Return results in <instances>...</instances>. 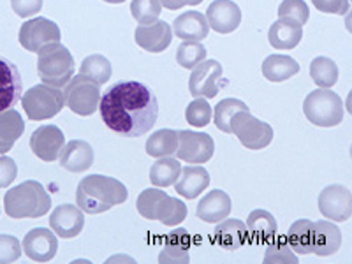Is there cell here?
I'll return each instance as SVG.
<instances>
[{"label":"cell","mask_w":352,"mask_h":264,"mask_svg":"<svg viewBox=\"0 0 352 264\" xmlns=\"http://www.w3.org/2000/svg\"><path fill=\"white\" fill-rule=\"evenodd\" d=\"M100 118L106 127L124 138H140L155 125L159 102L140 81H120L100 96Z\"/></svg>","instance_id":"cell-1"},{"label":"cell","mask_w":352,"mask_h":264,"mask_svg":"<svg viewBox=\"0 0 352 264\" xmlns=\"http://www.w3.org/2000/svg\"><path fill=\"white\" fill-rule=\"evenodd\" d=\"M127 197V187L120 180L104 175L85 176L76 188L78 206L88 215L108 212L113 206L125 203Z\"/></svg>","instance_id":"cell-2"},{"label":"cell","mask_w":352,"mask_h":264,"mask_svg":"<svg viewBox=\"0 0 352 264\" xmlns=\"http://www.w3.org/2000/svg\"><path fill=\"white\" fill-rule=\"evenodd\" d=\"M52 208V196L36 180H27L9 188L4 197V210L11 219H39Z\"/></svg>","instance_id":"cell-3"},{"label":"cell","mask_w":352,"mask_h":264,"mask_svg":"<svg viewBox=\"0 0 352 264\" xmlns=\"http://www.w3.org/2000/svg\"><path fill=\"white\" fill-rule=\"evenodd\" d=\"M136 208L146 220H159L164 226H178L187 219V206L184 201L171 197L160 188H146L140 194Z\"/></svg>","instance_id":"cell-4"},{"label":"cell","mask_w":352,"mask_h":264,"mask_svg":"<svg viewBox=\"0 0 352 264\" xmlns=\"http://www.w3.org/2000/svg\"><path fill=\"white\" fill-rule=\"evenodd\" d=\"M37 56H39L37 58V74L43 80V83L62 88L74 76V71H76L74 58H72L71 52L60 43L44 46L37 53Z\"/></svg>","instance_id":"cell-5"},{"label":"cell","mask_w":352,"mask_h":264,"mask_svg":"<svg viewBox=\"0 0 352 264\" xmlns=\"http://www.w3.org/2000/svg\"><path fill=\"white\" fill-rule=\"evenodd\" d=\"M303 113L317 127H335L344 122V100L331 88H317L305 99Z\"/></svg>","instance_id":"cell-6"},{"label":"cell","mask_w":352,"mask_h":264,"mask_svg":"<svg viewBox=\"0 0 352 264\" xmlns=\"http://www.w3.org/2000/svg\"><path fill=\"white\" fill-rule=\"evenodd\" d=\"M20 100L25 113H27L28 120L34 122H43L53 118V116L62 111L65 104L64 92H62L60 88L50 87L46 83L28 88Z\"/></svg>","instance_id":"cell-7"},{"label":"cell","mask_w":352,"mask_h":264,"mask_svg":"<svg viewBox=\"0 0 352 264\" xmlns=\"http://www.w3.org/2000/svg\"><path fill=\"white\" fill-rule=\"evenodd\" d=\"M65 106L80 116H90L99 109L100 87L83 74L72 76L64 90Z\"/></svg>","instance_id":"cell-8"},{"label":"cell","mask_w":352,"mask_h":264,"mask_svg":"<svg viewBox=\"0 0 352 264\" xmlns=\"http://www.w3.org/2000/svg\"><path fill=\"white\" fill-rule=\"evenodd\" d=\"M231 134L240 140L247 150H263L273 141V127L263 120H257L250 111H238L231 120Z\"/></svg>","instance_id":"cell-9"},{"label":"cell","mask_w":352,"mask_h":264,"mask_svg":"<svg viewBox=\"0 0 352 264\" xmlns=\"http://www.w3.org/2000/svg\"><path fill=\"white\" fill-rule=\"evenodd\" d=\"M60 37L62 34L58 25L43 16L25 21L20 28V34H18V41H20L21 46L27 52L32 53H39L48 44L60 43Z\"/></svg>","instance_id":"cell-10"},{"label":"cell","mask_w":352,"mask_h":264,"mask_svg":"<svg viewBox=\"0 0 352 264\" xmlns=\"http://www.w3.org/2000/svg\"><path fill=\"white\" fill-rule=\"evenodd\" d=\"M215 152V141L206 132L178 131V148L176 159L188 164H204L208 162Z\"/></svg>","instance_id":"cell-11"},{"label":"cell","mask_w":352,"mask_h":264,"mask_svg":"<svg viewBox=\"0 0 352 264\" xmlns=\"http://www.w3.org/2000/svg\"><path fill=\"white\" fill-rule=\"evenodd\" d=\"M222 78V65L217 60H206L192 69L190 80H188V90L192 97H204L213 99L219 94V80Z\"/></svg>","instance_id":"cell-12"},{"label":"cell","mask_w":352,"mask_h":264,"mask_svg":"<svg viewBox=\"0 0 352 264\" xmlns=\"http://www.w3.org/2000/svg\"><path fill=\"white\" fill-rule=\"evenodd\" d=\"M319 210L328 220L345 222L352 215V194L344 185H328L319 194Z\"/></svg>","instance_id":"cell-13"},{"label":"cell","mask_w":352,"mask_h":264,"mask_svg":"<svg viewBox=\"0 0 352 264\" xmlns=\"http://www.w3.org/2000/svg\"><path fill=\"white\" fill-rule=\"evenodd\" d=\"M64 144V132L56 125H43V127L36 129L30 136V150L44 162H53L58 159Z\"/></svg>","instance_id":"cell-14"},{"label":"cell","mask_w":352,"mask_h":264,"mask_svg":"<svg viewBox=\"0 0 352 264\" xmlns=\"http://www.w3.org/2000/svg\"><path fill=\"white\" fill-rule=\"evenodd\" d=\"M23 96V81L14 62L0 56V113L11 109Z\"/></svg>","instance_id":"cell-15"},{"label":"cell","mask_w":352,"mask_h":264,"mask_svg":"<svg viewBox=\"0 0 352 264\" xmlns=\"http://www.w3.org/2000/svg\"><path fill=\"white\" fill-rule=\"evenodd\" d=\"M21 248L28 259L36 261V263H48L56 256L58 240H56L55 232L50 229L36 228L27 232Z\"/></svg>","instance_id":"cell-16"},{"label":"cell","mask_w":352,"mask_h":264,"mask_svg":"<svg viewBox=\"0 0 352 264\" xmlns=\"http://www.w3.org/2000/svg\"><path fill=\"white\" fill-rule=\"evenodd\" d=\"M85 226V213L74 204H60L50 215V228L56 236L71 240L76 238Z\"/></svg>","instance_id":"cell-17"},{"label":"cell","mask_w":352,"mask_h":264,"mask_svg":"<svg viewBox=\"0 0 352 264\" xmlns=\"http://www.w3.org/2000/svg\"><path fill=\"white\" fill-rule=\"evenodd\" d=\"M210 28L219 34L234 32L241 23V9L232 0H213L206 11Z\"/></svg>","instance_id":"cell-18"},{"label":"cell","mask_w":352,"mask_h":264,"mask_svg":"<svg viewBox=\"0 0 352 264\" xmlns=\"http://www.w3.org/2000/svg\"><path fill=\"white\" fill-rule=\"evenodd\" d=\"M134 39L140 48L148 53H162L173 41V28L171 25L166 23L164 20H157L148 25H140L136 28Z\"/></svg>","instance_id":"cell-19"},{"label":"cell","mask_w":352,"mask_h":264,"mask_svg":"<svg viewBox=\"0 0 352 264\" xmlns=\"http://www.w3.org/2000/svg\"><path fill=\"white\" fill-rule=\"evenodd\" d=\"M60 166L71 173H83L92 168L94 150L83 140H72L60 150Z\"/></svg>","instance_id":"cell-20"},{"label":"cell","mask_w":352,"mask_h":264,"mask_svg":"<svg viewBox=\"0 0 352 264\" xmlns=\"http://www.w3.org/2000/svg\"><path fill=\"white\" fill-rule=\"evenodd\" d=\"M231 208L232 201L229 194L220 190V188H215L199 201L196 215L204 222H208V224H217L220 220H224L226 217H229Z\"/></svg>","instance_id":"cell-21"},{"label":"cell","mask_w":352,"mask_h":264,"mask_svg":"<svg viewBox=\"0 0 352 264\" xmlns=\"http://www.w3.org/2000/svg\"><path fill=\"white\" fill-rule=\"evenodd\" d=\"M173 32L176 37L184 41H192V43H201L208 37L210 25L206 16L199 11H187L173 21Z\"/></svg>","instance_id":"cell-22"},{"label":"cell","mask_w":352,"mask_h":264,"mask_svg":"<svg viewBox=\"0 0 352 264\" xmlns=\"http://www.w3.org/2000/svg\"><path fill=\"white\" fill-rule=\"evenodd\" d=\"M247 243L266 245L278 231L275 217L266 210H254L247 219Z\"/></svg>","instance_id":"cell-23"},{"label":"cell","mask_w":352,"mask_h":264,"mask_svg":"<svg viewBox=\"0 0 352 264\" xmlns=\"http://www.w3.org/2000/svg\"><path fill=\"white\" fill-rule=\"evenodd\" d=\"M210 185V173L203 166H187L182 168L180 176L176 180V194H180L185 199H196L204 192V188Z\"/></svg>","instance_id":"cell-24"},{"label":"cell","mask_w":352,"mask_h":264,"mask_svg":"<svg viewBox=\"0 0 352 264\" xmlns=\"http://www.w3.org/2000/svg\"><path fill=\"white\" fill-rule=\"evenodd\" d=\"M303 37V25L298 21L289 20V18H278L275 23L270 27L268 39L275 50H292L300 44Z\"/></svg>","instance_id":"cell-25"},{"label":"cell","mask_w":352,"mask_h":264,"mask_svg":"<svg viewBox=\"0 0 352 264\" xmlns=\"http://www.w3.org/2000/svg\"><path fill=\"white\" fill-rule=\"evenodd\" d=\"M215 243L224 250H238L247 243V226L240 219H228L217 222L213 231Z\"/></svg>","instance_id":"cell-26"},{"label":"cell","mask_w":352,"mask_h":264,"mask_svg":"<svg viewBox=\"0 0 352 264\" xmlns=\"http://www.w3.org/2000/svg\"><path fill=\"white\" fill-rule=\"evenodd\" d=\"M342 245V232L329 220H319L314 226V250L312 254L328 257L338 252Z\"/></svg>","instance_id":"cell-27"},{"label":"cell","mask_w":352,"mask_h":264,"mask_svg":"<svg viewBox=\"0 0 352 264\" xmlns=\"http://www.w3.org/2000/svg\"><path fill=\"white\" fill-rule=\"evenodd\" d=\"M190 259V238L185 229H175L164 238V247L160 252V263H188Z\"/></svg>","instance_id":"cell-28"},{"label":"cell","mask_w":352,"mask_h":264,"mask_svg":"<svg viewBox=\"0 0 352 264\" xmlns=\"http://www.w3.org/2000/svg\"><path fill=\"white\" fill-rule=\"evenodd\" d=\"M25 132V122L16 109L0 113V155L8 153Z\"/></svg>","instance_id":"cell-29"},{"label":"cell","mask_w":352,"mask_h":264,"mask_svg":"<svg viewBox=\"0 0 352 264\" xmlns=\"http://www.w3.org/2000/svg\"><path fill=\"white\" fill-rule=\"evenodd\" d=\"M300 72V64L289 55H270L263 62L264 78L272 83H282Z\"/></svg>","instance_id":"cell-30"},{"label":"cell","mask_w":352,"mask_h":264,"mask_svg":"<svg viewBox=\"0 0 352 264\" xmlns=\"http://www.w3.org/2000/svg\"><path fill=\"white\" fill-rule=\"evenodd\" d=\"M314 226L316 222L308 219L296 220L294 224L289 228L287 240L294 254L300 256H308L314 250Z\"/></svg>","instance_id":"cell-31"},{"label":"cell","mask_w":352,"mask_h":264,"mask_svg":"<svg viewBox=\"0 0 352 264\" xmlns=\"http://www.w3.org/2000/svg\"><path fill=\"white\" fill-rule=\"evenodd\" d=\"M144 148L150 157H155V159L175 155L176 148H178V131H173V129L155 131L148 138Z\"/></svg>","instance_id":"cell-32"},{"label":"cell","mask_w":352,"mask_h":264,"mask_svg":"<svg viewBox=\"0 0 352 264\" xmlns=\"http://www.w3.org/2000/svg\"><path fill=\"white\" fill-rule=\"evenodd\" d=\"M182 173V164L171 157H160L150 168V182L155 187H171Z\"/></svg>","instance_id":"cell-33"},{"label":"cell","mask_w":352,"mask_h":264,"mask_svg":"<svg viewBox=\"0 0 352 264\" xmlns=\"http://www.w3.org/2000/svg\"><path fill=\"white\" fill-rule=\"evenodd\" d=\"M80 74L87 76L88 80L96 81V83L100 87V85L108 83V81L111 80V74H113L111 62H109L104 55H99V53L90 55L81 62Z\"/></svg>","instance_id":"cell-34"},{"label":"cell","mask_w":352,"mask_h":264,"mask_svg":"<svg viewBox=\"0 0 352 264\" xmlns=\"http://www.w3.org/2000/svg\"><path fill=\"white\" fill-rule=\"evenodd\" d=\"M310 78L320 88H331L338 81V65L328 56H317L310 64Z\"/></svg>","instance_id":"cell-35"},{"label":"cell","mask_w":352,"mask_h":264,"mask_svg":"<svg viewBox=\"0 0 352 264\" xmlns=\"http://www.w3.org/2000/svg\"><path fill=\"white\" fill-rule=\"evenodd\" d=\"M238 111H248V106L240 99H222L213 111V124L219 131L231 134V120Z\"/></svg>","instance_id":"cell-36"},{"label":"cell","mask_w":352,"mask_h":264,"mask_svg":"<svg viewBox=\"0 0 352 264\" xmlns=\"http://www.w3.org/2000/svg\"><path fill=\"white\" fill-rule=\"evenodd\" d=\"M266 256H264V263H298V256L289 245L287 236H273L272 240L266 243Z\"/></svg>","instance_id":"cell-37"},{"label":"cell","mask_w":352,"mask_h":264,"mask_svg":"<svg viewBox=\"0 0 352 264\" xmlns=\"http://www.w3.org/2000/svg\"><path fill=\"white\" fill-rule=\"evenodd\" d=\"M206 48L201 43L185 41L176 50V62L184 69H194L199 62L206 58Z\"/></svg>","instance_id":"cell-38"},{"label":"cell","mask_w":352,"mask_h":264,"mask_svg":"<svg viewBox=\"0 0 352 264\" xmlns=\"http://www.w3.org/2000/svg\"><path fill=\"white\" fill-rule=\"evenodd\" d=\"M162 4L160 0H132L131 14L140 25H148L159 20Z\"/></svg>","instance_id":"cell-39"},{"label":"cell","mask_w":352,"mask_h":264,"mask_svg":"<svg viewBox=\"0 0 352 264\" xmlns=\"http://www.w3.org/2000/svg\"><path fill=\"white\" fill-rule=\"evenodd\" d=\"M212 106L208 104V99H204V97H197L185 109V120L194 127H206L212 122Z\"/></svg>","instance_id":"cell-40"},{"label":"cell","mask_w":352,"mask_h":264,"mask_svg":"<svg viewBox=\"0 0 352 264\" xmlns=\"http://www.w3.org/2000/svg\"><path fill=\"white\" fill-rule=\"evenodd\" d=\"M278 18H289L300 25H305L310 18V9L305 0H284L278 6Z\"/></svg>","instance_id":"cell-41"},{"label":"cell","mask_w":352,"mask_h":264,"mask_svg":"<svg viewBox=\"0 0 352 264\" xmlns=\"http://www.w3.org/2000/svg\"><path fill=\"white\" fill-rule=\"evenodd\" d=\"M21 257V243L12 234H0V264L16 263Z\"/></svg>","instance_id":"cell-42"},{"label":"cell","mask_w":352,"mask_h":264,"mask_svg":"<svg viewBox=\"0 0 352 264\" xmlns=\"http://www.w3.org/2000/svg\"><path fill=\"white\" fill-rule=\"evenodd\" d=\"M18 176V166L14 159L4 155H0V188H6L16 180Z\"/></svg>","instance_id":"cell-43"},{"label":"cell","mask_w":352,"mask_h":264,"mask_svg":"<svg viewBox=\"0 0 352 264\" xmlns=\"http://www.w3.org/2000/svg\"><path fill=\"white\" fill-rule=\"evenodd\" d=\"M317 11L328 12V14H347L351 9V0H312Z\"/></svg>","instance_id":"cell-44"},{"label":"cell","mask_w":352,"mask_h":264,"mask_svg":"<svg viewBox=\"0 0 352 264\" xmlns=\"http://www.w3.org/2000/svg\"><path fill=\"white\" fill-rule=\"evenodd\" d=\"M11 8L20 18H30L43 9V0H11Z\"/></svg>","instance_id":"cell-45"},{"label":"cell","mask_w":352,"mask_h":264,"mask_svg":"<svg viewBox=\"0 0 352 264\" xmlns=\"http://www.w3.org/2000/svg\"><path fill=\"white\" fill-rule=\"evenodd\" d=\"M203 0H160V4L164 6L168 11H176L185 6H199Z\"/></svg>","instance_id":"cell-46"},{"label":"cell","mask_w":352,"mask_h":264,"mask_svg":"<svg viewBox=\"0 0 352 264\" xmlns=\"http://www.w3.org/2000/svg\"><path fill=\"white\" fill-rule=\"evenodd\" d=\"M104 2H108V4H122L125 0H104Z\"/></svg>","instance_id":"cell-47"}]
</instances>
